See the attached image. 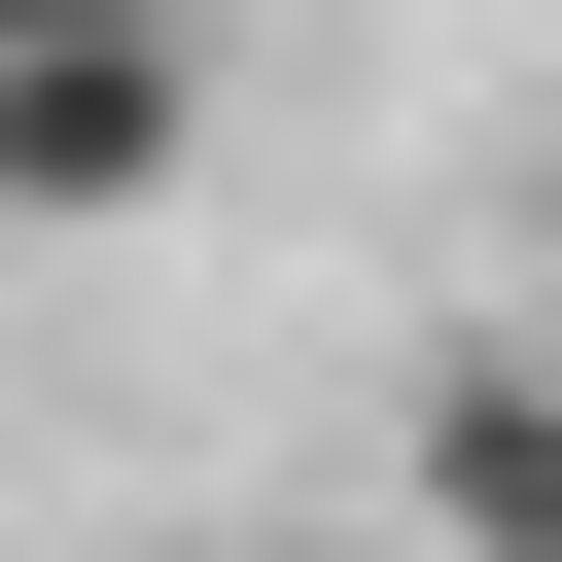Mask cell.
<instances>
[{"instance_id": "cell-1", "label": "cell", "mask_w": 562, "mask_h": 562, "mask_svg": "<svg viewBox=\"0 0 562 562\" xmlns=\"http://www.w3.org/2000/svg\"><path fill=\"white\" fill-rule=\"evenodd\" d=\"M211 176V0H105V35H0V246H140Z\"/></svg>"}, {"instance_id": "cell-2", "label": "cell", "mask_w": 562, "mask_h": 562, "mask_svg": "<svg viewBox=\"0 0 562 562\" xmlns=\"http://www.w3.org/2000/svg\"><path fill=\"white\" fill-rule=\"evenodd\" d=\"M422 562H562V351H422Z\"/></svg>"}, {"instance_id": "cell-3", "label": "cell", "mask_w": 562, "mask_h": 562, "mask_svg": "<svg viewBox=\"0 0 562 562\" xmlns=\"http://www.w3.org/2000/svg\"><path fill=\"white\" fill-rule=\"evenodd\" d=\"M0 35H105V0H0Z\"/></svg>"}]
</instances>
